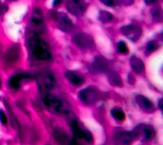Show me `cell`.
<instances>
[{"label":"cell","instance_id":"cell-33","mask_svg":"<svg viewBox=\"0 0 163 145\" xmlns=\"http://www.w3.org/2000/svg\"><path fill=\"white\" fill-rule=\"evenodd\" d=\"M1 85H2V83H1V80H0V87H1Z\"/></svg>","mask_w":163,"mask_h":145},{"label":"cell","instance_id":"cell-29","mask_svg":"<svg viewBox=\"0 0 163 145\" xmlns=\"http://www.w3.org/2000/svg\"><path fill=\"white\" fill-rule=\"evenodd\" d=\"M123 3L125 5H131L133 3V0H123Z\"/></svg>","mask_w":163,"mask_h":145},{"label":"cell","instance_id":"cell-11","mask_svg":"<svg viewBox=\"0 0 163 145\" xmlns=\"http://www.w3.org/2000/svg\"><path fill=\"white\" fill-rule=\"evenodd\" d=\"M136 137L134 132L130 131H119L115 134L114 142L115 145H131Z\"/></svg>","mask_w":163,"mask_h":145},{"label":"cell","instance_id":"cell-12","mask_svg":"<svg viewBox=\"0 0 163 145\" xmlns=\"http://www.w3.org/2000/svg\"><path fill=\"white\" fill-rule=\"evenodd\" d=\"M136 135V137L139 136L142 141H148L150 140L154 135V130L153 127L148 125L142 124L136 127V131H133Z\"/></svg>","mask_w":163,"mask_h":145},{"label":"cell","instance_id":"cell-14","mask_svg":"<svg viewBox=\"0 0 163 145\" xmlns=\"http://www.w3.org/2000/svg\"><path fill=\"white\" fill-rule=\"evenodd\" d=\"M19 56H20V50L17 46H13L6 52L4 60L8 64H14L18 60Z\"/></svg>","mask_w":163,"mask_h":145},{"label":"cell","instance_id":"cell-4","mask_svg":"<svg viewBox=\"0 0 163 145\" xmlns=\"http://www.w3.org/2000/svg\"><path fill=\"white\" fill-rule=\"evenodd\" d=\"M43 101L46 108L54 114H60L63 113L64 104L58 96L53 94H46L43 98Z\"/></svg>","mask_w":163,"mask_h":145},{"label":"cell","instance_id":"cell-15","mask_svg":"<svg viewBox=\"0 0 163 145\" xmlns=\"http://www.w3.org/2000/svg\"><path fill=\"white\" fill-rule=\"evenodd\" d=\"M30 76L29 75H26V74H15L14 76L10 78L9 80V86L13 89L17 90L19 89L21 86L22 82L27 78H30Z\"/></svg>","mask_w":163,"mask_h":145},{"label":"cell","instance_id":"cell-3","mask_svg":"<svg viewBox=\"0 0 163 145\" xmlns=\"http://www.w3.org/2000/svg\"><path fill=\"white\" fill-rule=\"evenodd\" d=\"M100 97V91L93 86L86 87L81 90L78 92V98L82 103L86 105H94L95 102L98 101Z\"/></svg>","mask_w":163,"mask_h":145},{"label":"cell","instance_id":"cell-2","mask_svg":"<svg viewBox=\"0 0 163 145\" xmlns=\"http://www.w3.org/2000/svg\"><path fill=\"white\" fill-rule=\"evenodd\" d=\"M29 29L30 30L32 34L38 36L45 31L43 13L39 7H34L32 11L29 22Z\"/></svg>","mask_w":163,"mask_h":145},{"label":"cell","instance_id":"cell-24","mask_svg":"<svg viewBox=\"0 0 163 145\" xmlns=\"http://www.w3.org/2000/svg\"><path fill=\"white\" fill-rule=\"evenodd\" d=\"M157 48V43L154 42V41H152V42H149L147 45V48H146V52L147 53H151L154 52L155 50Z\"/></svg>","mask_w":163,"mask_h":145},{"label":"cell","instance_id":"cell-16","mask_svg":"<svg viewBox=\"0 0 163 145\" xmlns=\"http://www.w3.org/2000/svg\"><path fill=\"white\" fill-rule=\"evenodd\" d=\"M42 81L44 87L48 91H52L55 84V77L50 72H44L42 75Z\"/></svg>","mask_w":163,"mask_h":145},{"label":"cell","instance_id":"cell-18","mask_svg":"<svg viewBox=\"0 0 163 145\" xmlns=\"http://www.w3.org/2000/svg\"><path fill=\"white\" fill-rule=\"evenodd\" d=\"M65 77L68 79V81L71 84H73L74 86H79L81 84L83 83L84 78L83 76H81L80 74H77L75 72L73 71H67L65 73Z\"/></svg>","mask_w":163,"mask_h":145},{"label":"cell","instance_id":"cell-6","mask_svg":"<svg viewBox=\"0 0 163 145\" xmlns=\"http://www.w3.org/2000/svg\"><path fill=\"white\" fill-rule=\"evenodd\" d=\"M69 126L74 136L77 139H80L85 140L86 142L91 143L93 141V136L91 133L86 129H83V127H81L78 121L76 119H71L70 122H69Z\"/></svg>","mask_w":163,"mask_h":145},{"label":"cell","instance_id":"cell-21","mask_svg":"<svg viewBox=\"0 0 163 145\" xmlns=\"http://www.w3.org/2000/svg\"><path fill=\"white\" fill-rule=\"evenodd\" d=\"M114 18L113 15L111 14L108 11H100V15H99V19L100 21L103 23H108L110 22Z\"/></svg>","mask_w":163,"mask_h":145},{"label":"cell","instance_id":"cell-28","mask_svg":"<svg viewBox=\"0 0 163 145\" xmlns=\"http://www.w3.org/2000/svg\"><path fill=\"white\" fill-rule=\"evenodd\" d=\"M157 2V0H145V3L147 4V5H152Z\"/></svg>","mask_w":163,"mask_h":145},{"label":"cell","instance_id":"cell-13","mask_svg":"<svg viewBox=\"0 0 163 145\" xmlns=\"http://www.w3.org/2000/svg\"><path fill=\"white\" fill-rule=\"evenodd\" d=\"M136 102L139 107L141 108L143 111L146 112V113H153L155 109L152 101H150L147 97L144 96L139 95L136 96Z\"/></svg>","mask_w":163,"mask_h":145},{"label":"cell","instance_id":"cell-23","mask_svg":"<svg viewBox=\"0 0 163 145\" xmlns=\"http://www.w3.org/2000/svg\"><path fill=\"white\" fill-rule=\"evenodd\" d=\"M117 52L121 53V54H127L128 53V46L126 45V43L123 41H120L118 42V43L117 45Z\"/></svg>","mask_w":163,"mask_h":145},{"label":"cell","instance_id":"cell-26","mask_svg":"<svg viewBox=\"0 0 163 145\" xmlns=\"http://www.w3.org/2000/svg\"><path fill=\"white\" fill-rule=\"evenodd\" d=\"M0 121L3 125H7V118L6 114L4 113L3 110H0Z\"/></svg>","mask_w":163,"mask_h":145},{"label":"cell","instance_id":"cell-25","mask_svg":"<svg viewBox=\"0 0 163 145\" xmlns=\"http://www.w3.org/2000/svg\"><path fill=\"white\" fill-rule=\"evenodd\" d=\"M153 18L156 20V21H162V12H161L160 9H155L153 12Z\"/></svg>","mask_w":163,"mask_h":145},{"label":"cell","instance_id":"cell-31","mask_svg":"<svg viewBox=\"0 0 163 145\" xmlns=\"http://www.w3.org/2000/svg\"><path fill=\"white\" fill-rule=\"evenodd\" d=\"M3 9H4V8H3V5L1 3V2H0V14H2V13H3Z\"/></svg>","mask_w":163,"mask_h":145},{"label":"cell","instance_id":"cell-8","mask_svg":"<svg viewBox=\"0 0 163 145\" xmlns=\"http://www.w3.org/2000/svg\"><path fill=\"white\" fill-rule=\"evenodd\" d=\"M122 34L132 42L138 41L142 35V29L137 25L131 24L125 25L121 28Z\"/></svg>","mask_w":163,"mask_h":145},{"label":"cell","instance_id":"cell-17","mask_svg":"<svg viewBox=\"0 0 163 145\" xmlns=\"http://www.w3.org/2000/svg\"><path fill=\"white\" fill-rule=\"evenodd\" d=\"M130 64L133 71L136 74H140L145 71V64L139 57L133 56L130 59Z\"/></svg>","mask_w":163,"mask_h":145},{"label":"cell","instance_id":"cell-20","mask_svg":"<svg viewBox=\"0 0 163 145\" xmlns=\"http://www.w3.org/2000/svg\"><path fill=\"white\" fill-rule=\"evenodd\" d=\"M108 79L109 83L114 87H122V81L120 75L114 71H109L107 74Z\"/></svg>","mask_w":163,"mask_h":145},{"label":"cell","instance_id":"cell-19","mask_svg":"<svg viewBox=\"0 0 163 145\" xmlns=\"http://www.w3.org/2000/svg\"><path fill=\"white\" fill-rule=\"evenodd\" d=\"M93 67L95 68V70L100 72H106L108 69V61L103 58L102 56H97L95 59V61L93 63Z\"/></svg>","mask_w":163,"mask_h":145},{"label":"cell","instance_id":"cell-9","mask_svg":"<svg viewBox=\"0 0 163 145\" xmlns=\"http://www.w3.org/2000/svg\"><path fill=\"white\" fill-rule=\"evenodd\" d=\"M53 137L60 145H79L74 139H72L62 128L56 127L53 130Z\"/></svg>","mask_w":163,"mask_h":145},{"label":"cell","instance_id":"cell-27","mask_svg":"<svg viewBox=\"0 0 163 145\" xmlns=\"http://www.w3.org/2000/svg\"><path fill=\"white\" fill-rule=\"evenodd\" d=\"M100 1L106 6L112 7L115 5V3H117V0H100Z\"/></svg>","mask_w":163,"mask_h":145},{"label":"cell","instance_id":"cell-5","mask_svg":"<svg viewBox=\"0 0 163 145\" xmlns=\"http://www.w3.org/2000/svg\"><path fill=\"white\" fill-rule=\"evenodd\" d=\"M72 42L74 45L83 50V51H89L95 47V42L91 36L87 34H77L73 36Z\"/></svg>","mask_w":163,"mask_h":145},{"label":"cell","instance_id":"cell-10","mask_svg":"<svg viewBox=\"0 0 163 145\" xmlns=\"http://www.w3.org/2000/svg\"><path fill=\"white\" fill-rule=\"evenodd\" d=\"M66 7L71 14L75 16H82L86 12V3L84 0H69Z\"/></svg>","mask_w":163,"mask_h":145},{"label":"cell","instance_id":"cell-32","mask_svg":"<svg viewBox=\"0 0 163 145\" xmlns=\"http://www.w3.org/2000/svg\"><path fill=\"white\" fill-rule=\"evenodd\" d=\"M162 99H160V102H159V107L162 109Z\"/></svg>","mask_w":163,"mask_h":145},{"label":"cell","instance_id":"cell-22","mask_svg":"<svg viewBox=\"0 0 163 145\" xmlns=\"http://www.w3.org/2000/svg\"><path fill=\"white\" fill-rule=\"evenodd\" d=\"M111 114L117 121H123L125 119V117H126L124 112L120 108H114L111 111Z\"/></svg>","mask_w":163,"mask_h":145},{"label":"cell","instance_id":"cell-30","mask_svg":"<svg viewBox=\"0 0 163 145\" xmlns=\"http://www.w3.org/2000/svg\"><path fill=\"white\" fill-rule=\"evenodd\" d=\"M62 0H54L53 1V6H56V5H59L60 3H61Z\"/></svg>","mask_w":163,"mask_h":145},{"label":"cell","instance_id":"cell-7","mask_svg":"<svg viewBox=\"0 0 163 145\" xmlns=\"http://www.w3.org/2000/svg\"><path fill=\"white\" fill-rule=\"evenodd\" d=\"M55 24L59 29L65 33H70L74 29V25L73 22L65 13H56L54 15Z\"/></svg>","mask_w":163,"mask_h":145},{"label":"cell","instance_id":"cell-1","mask_svg":"<svg viewBox=\"0 0 163 145\" xmlns=\"http://www.w3.org/2000/svg\"><path fill=\"white\" fill-rule=\"evenodd\" d=\"M28 47L34 58L38 60H48L52 58L49 45L38 35H32L28 38Z\"/></svg>","mask_w":163,"mask_h":145}]
</instances>
